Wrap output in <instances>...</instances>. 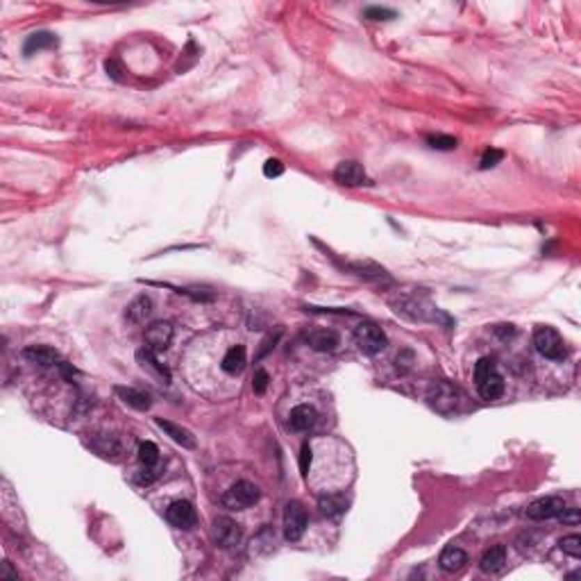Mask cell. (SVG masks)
I'll return each instance as SVG.
<instances>
[{
    "mask_svg": "<svg viewBox=\"0 0 581 581\" xmlns=\"http://www.w3.org/2000/svg\"><path fill=\"white\" fill-rule=\"evenodd\" d=\"M475 384H477V393L481 395V400H498V397L504 393V379L495 368V361L488 357H481L475 363Z\"/></svg>",
    "mask_w": 581,
    "mask_h": 581,
    "instance_id": "cell-1",
    "label": "cell"
},
{
    "mask_svg": "<svg viewBox=\"0 0 581 581\" xmlns=\"http://www.w3.org/2000/svg\"><path fill=\"white\" fill-rule=\"evenodd\" d=\"M427 400L431 404V409H436L438 413L449 415L459 409V404H461V393H459V388L452 384V381H445V379H438V381H431L429 388H427Z\"/></svg>",
    "mask_w": 581,
    "mask_h": 581,
    "instance_id": "cell-2",
    "label": "cell"
},
{
    "mask_svg": "<svg viewBox=\"0 0 581 581\" xmlns=\"http://www.w3.org/2000/svg\"><path fill=\"white\" fill-rule=\"evenodd\" d=\"M259 498H262V491H259L253 481L241 479L237 484H232V486L223 493L221 502H223V507L230 511H244L248 507L257 504Z\"/></svg>",
    "mask_w": 581,
    "mask_h": 581,
    "instance_id": "cell-3",
    "label": "cell"
},
{
    "mask_svg": "<svg viewBox=\"0 0 581 581\" xmlns=\"http://www.w3.org/2000/svg\"><path fill=\"white\" fill-rule=\"evenodd\" d=\"M534 345H536V350H539V354H543L545 359H550V361L566 359V343H563V338L557 329L550 325L536 327Z\"/></svg>",
    "mask_w": 581,
    "mask_h": 581,
    "instance_id": "cell-4",
    "label": "cell"
},
{
    "mask_svg": "<svg viewBox=\"0 0 581 581\" xmlns=\"http://www.w3.org/2000/svg\"><path fill=\"white\" fill-rule=\"evenodd\" d=\"M354 341H357L363 354H379L388 345V338L381 332V327L375 323H368V320L354 329Z\"/></svg>",
    "mask_w": 581,
    "mask_h": 581,
    "instance_id": "cell-5",
    "label": "cell"
},
{
    "mask_svg": "<svg viewBox=\"0 0 581 581\" xmlns=\"http://www.w3.org/2000/svg\"><path fill=\"white\" fill-rule=\"evenodd\" d=\"M307 532V511L298 500H291L284 509V539L298 543Z\"/></svg>",
    "mask_w": 581,
    "mask_h": 581,
    "instance_id": "cell-6",
    "label": "cell"
},
{
    "mask_svg": "<svg viewBox=\"0 0 581 581\" xmlns=\"http://www.w3.org/2000/svg\"><path fill=\"white\" fill-rule=\"evenodd\" d=\"M241 539H244V532H241V525L237 520H232L228 516H221L214 520V541L218 548L232 550L241 543Z\"/></svg>",
    "mask_w": 581,
    "mask_h": 581,
    "instance_id": "cell-7",
    "label": "cell"
},
{
    "mask_svg": "<svg viewBox=\"0 0 581 581\" xmlns=\"http://www.w3.org/2000/svg\"><path fill=\"white\" fill-rule=\"evenodd\" d=\"M173 336H175V329L168 323V320H157L152 323L148 329H145V348H150L154 354H161L168 350V345L173 343Z\"/></svg>",
    "mask_w": 581,
    "mask_h": 581,
    "instance_id": "cell-8",
    "label": "cell"
},
{
    "mask_svg": "<svg viewBox=\"0 0 581 581\" xmlns=\"http://www.w3.org/2000/svg\"><path fill=\"white\" fill-rule=\"evenodd\" d=\"M563 509H566L563 498H541V500H536L527 507L525 516L529 520H536V523H543V520L559 518Z\"/></svg>",
    "mask_w": 581,
    "mask_h": 581,
    "instance_id": "cell-9",
    "label": "cell"
},
{
    "mask_svg": "<svg viewBox=\"0 0 581 581\" xmlns=\"http://www.w3.org/2000/svg\"><path fill=\"white\" fill-rule=\"evenodd\" d=\"M334 180L341 186H363L368 182L366 170H363L361 164L357 161H341L334 170Z\"/></svg>",
    "mask_w": 581,
    "mask_h": 581,
    "instance_id": "cell-10",
    "label": "cell"
},
{
    "mask_svg": "<svg viewBox=\"0 0 581 581\" xmlns=\"http://www.w3.org/2000/svg\"><path fill=\"white\" fill-rule=\"evenodd\" d=\"M166 520L177 529H191L196 525V509L186 500H177L166 509Z\"/></svg>",
    "mask_w": 581,
    "mask_h": 581,
    "instance_id": "cell-11",
    "label": "cell"
},
{
    "mask_svg": "<svg viewBox=\"0 0 581 581\" xmlns=\"http://www.w3.org/2000/svg\"><path fill=\"white\" fill-rule=\"evenodd\" d=\"M305 341L316 352H334L338 343H341V338H338L334 329H311V332L305 334Z\"/></svg>",
    "mask_w": 581,
    "mask_h": 581,
    "instance_id": "cell-12",
    "label": "cell"
},
{
    "mask_svg": "<svg viewBox=\"0 0 581 581\" xmlns=\"http://www.w3.org/2000/svg\"><path fill=\"white\" fill-rule=\"evenodd\" d=\"M89 447L93 449L95 454L100 456H114L118 459L120 452H123V445H120V440L116 436H111V433H91V440H89Z\"/></svg>",
    "mask_w": 581,
    "mask_h": 581,
    "instance_id": "cell-13",
    "label": "cell"
},
{
    "mask_svg": "<svg viewBox=\"0 0 581 581\" xmlns=\"http://www.w3.org/2000/svg\"><path fill=\"white\" fill-rule=\"evenodd\" d=\"M465 563H468V554L461 548H456V545H447L438 557V566L447 575H454V572L463 570Z\"/></svg>",
    "mask_w": 581,
    "mask_h": 581,
    "instance_id": "cell-14",
    "label": "cell"
},
{
    "mask_svg": "<svg viewBox=\"0 0 581 581\" xmlns=\"http://www.w3.org/2000/svg\"><path fill=\"white\" fill-rule=\"evenodd\" d=\"M507 566V548L504 545H493L486 552H484V557L479 561V568L481 572H486V575H498Z\"/></svg>",
    "mask_w": 581,
    "mask_h": 581,
    "instance_id": "cell-15",
    "label": "cell"
},
{
    "mask_svg": "<svg viewBox=\"0 0 581 581\" xmlns=\"http://www.w3.org/2000/svg\"><path fill=\"white\" fill-rule=\"evenodd\" d=\"M246 363H248V354H246L244 345H232V348L225 352L221 368H223V372H228V375L237 377L246 370Z\"/></svg>",
    "mask_w": 581,
    "mask_h": 581,
    "instance_id": "cell-16",
    "label": "cell"
},
{
    "mask_svg": "<svg viewBox=\"0 0 581 581\" xmlns=\"http://www.w3.org/2000/svg\"><path fill=\"white\" fill-rule=\"evenodd\" d=\"M316 420H318V413H316L314 406L298 404L289 415V427L293 431H309L316 424Z\"/></svg>",
    "mask_w": 581,
    "mask_h": 581,
    "instance_id": "cell-17",
    "label": "cell"
},
{
    "mask_svg": "<svg viewBox=\"0 0 581 581\" xmlns=\"http://www.w3.org/2000/svg\"><path fill=\"white\" fill-rule=\"evenodd\" d=\"M354 275H359L361 280H366V282H372V284H391V275H388L384 268L377 266V264H372V262H357V264H352L350 266Z\"/></svg>",
    "mask_w": 581,
    "mask_h": 581,
    "instance_id": "cell-18",
    "label": "cell"
},
{
    "mask_svg": "<svg viewBox=\"0 0 581 581\" xmlns=\"http://www.w3.org/2000/svg\"><path fill=\"white\" fill-rule=\"evenodd\" d=\"M150 311H152V300L145 296V293H141V296H136L127 305L125 320H127V323H132V325H141L143 320L150 316Z\"/></svg>",
    "mask_w": 581,
    "mask_h": 581,
    "instance_id": "cell-19",
    "label": "cell"
},
{
    "mask_svg": "<svg viewBox=\"0 0 581 581\" xmlns=\"http://www.w3.org/2000/svg\"><path fill=\"white\" fill-rule=\"evenodd\" d=\"M318 509H320V514L327 518H338L345 514V509H348V498H345L343 493H327V495L318 500Z\"/></svg>",
    "mask_w": 581,
    "mask_h": 581,
    "instance_id": "cell-20",
    "label": "cell"
},
{
    "mask_svg": "<svg viewBox=\"0 0 581 581\" xmlns=\"http://www.w3.org/2000/svg\"><path fill=\"white\" fill-rule=\"evenodd\" d=\"M157 427L166 431V436H170L177 445L186 447V449H193L196 447L193 433H191L189 429H184V427H180V424L170 422V420H164V418H157Z\"/></svg>",
    "mask_w": 581,
    "mask_h": 581,
    "instance_id": "cell-21",
    "label": "cell"
},
{
    "mask_svg": "<svg viewBox=\"0 0 581 581\" xmlns=\"http://www.w3.org/2000/svg\"><path fill=\"white\" fill-rule=\"evenodd\" d=\"M23 357L32 361V363H39V366L48 368V366H59V354L48 348V345H30V348L23 350Z\"/></svg>",
    "mask_w": 581,
    "mask_h": 581,
    "instance_id": "cell-22",
    "label": "cell"
},
{
    "mask_svg": "<svg viewBox=\"0 0 581 581\" xmlns=\"http://www.w3.org/2000/svg\"><path fill=\"white\" fill-rule=\"evenodd\" d=\"M136 361L141 363V368H148L150 372H154L159 379H164L168 384L170 381V370L164 366V363L157 359V354H154L150 348H143V350H138L136 352Z\"/></svg>",
    "mask_w": 581,
    "mask_h": 581,
    "instance_id": "cell-23",
    "label": "cell"
},
{
    "mask_svg": "<svg viewBox=\"0 0 581 581\" xmlns=\"http://www.w3.org/2000/svg\"><path fill=\"white\" fill-rule=\"evenodd\" d=\"M118 397L123 400L127 406H132L136 411H148L150 409V395L143 391H136V388H127V386H116Z\"/></svg>",
    "mask_w": 581,
    "mask_h": 581,
    "instance_id": "cell-24",
    "label": "cell"
},
{
    "mask_svg": "<svg viewBox=\"0 0 581 581\" xmlns=\"http://www.w3.org/2000/svg\"><path fill=\"white\" fill-rule=\"evenodd\" d=\"M57 46V37L53 32H34L30 34L28 39H25V46H23V55H34L39 53V50H46V48H55Z\"/></svg>",
    "mask_w": 581,
    "mask_h": 581,
    "instance_id": "cell-25",
    "label": "cell"
},
{
    "mask_svg": "<svg viewBox=\"0 0 581 581\" xmlns=\"http://www.w3.org/2000/svg\"><path fill=\"white\" fill-rule=\"evenodd\" d=\"M138 461L145 468H154L159 461V447L150 443V440H143L141 445H138Z\"/></svg>",
    "mask_w": 581,
    "mask_h": 581,
    "instance_id": "cell-26",
    "label": "cell"
},
{
    "mask_svg": "<svg viewBox=\"0 0 581 581\" xmlns=\"http://www.w3.org/2000/svg\"><path fill=\"white\" fill-rule=\"evenodd\" d=\"M559 548L563 554H568L572 559H579L581 557V536L579 534H570L566 539L559 541Z\"/></svg>",
    "mask_w": 581,
    "mask_h": 581,
    "instance_id": "cell-27",
    "label": "cell"
},
{
    "mask_svg": "<svg viewBox=\"0 0 581 581\" xmlns=\"http://www.w3.org/2000/svg\"><path fill=\"white\" fill-rule=\"evenodd\" d=\"M427 143H429V148L433 150H454L456 148V138L454 136H447V134H436V136H429L427 138Z\"/></svg>",
    "mask_w": 581,
    "mask_h": 581,
    "instance_id": "cell-28",
    "label": "cell"
},
{
    "mask_svg": "<svg viewBox=\"0 0 581 581\" xmlns=\"http://www.w3.org/2000/svg\"><path fill=\"white\" fill-rule=\"evenodd\" d=\"M363 16L370 19V21H391V19H395V12L388 10V7L372 5V7H366V10H363Z\"/></svg>",
    "mask_w": 581,
    "mask_h": 581,
    "instance_id": "cell-29",
    "label": "cell"
},
{
    "mask_svg": "<svg viewBox=\"0 0 581 581\" xmlns=\"http://www.w3.org/2000/svg\"><path fill=\"white\" fill-rule=\"evenodd\" d=\"M502 159H504V152L498 150V148H491V150L484 152V157H481V161H479V168H481V170L495 168Z\"/></svg>",
    "mask_w": 581,
    "mask_h": 581,
    "instance_id": "cell-30",
    "label": "cell"
},
{
    "mask_svg": "<svg viewBox=\"0 0 581 581\" xmlns=\"http://www.w3.org/2000/svg\"><path fill=\"white\" fill-rule=\"evenodd\" d=\"M268 384H271V375H268V372H266L264 368H259V370L255 372V377H253V391H255L257 395H264L266 388H268Z\"/></svg>",
    "mask_w": 581,
    "mask_h": 581,
    "instance_id": "cell-31",
    "label": "cell"
},
{
    "mask_svg": "<svg viewBox=\"0 0 581 581\" xmlns=\"http://www.w3.org/2000/svg\"><path fill=\"white\" fill-rule=\"evenodd\" d=\"M311 461H314V449H311L309 443H305V445H302V449H300V470H302V477H309Z\"/></svg>",
    "mask_w": 581,
    "mask_h": 581,
    "instance_id": "cell-32",
    "label": "cell"
},
{
    "mask_svg": "<svg viewBox=\"0 0 581 581\" xmlns=\"http://www.w3.org/2000/svg\"><path fill=\"white\" fill-rule=\"evenodd\" d=\"M284 173V164L280 159H268L264 164V175L266 177H280Z\"/></svg>",
    "mask_w": 581,
    "mask_h": 581,
    "instance_id": "cell-33",
    "label": "cell"
},
{
    "mask_svg": "<svg viewBox=\"0 0 581 581\" xmlns=\"http://www.w3.org/2000/svg\"><path fill=\"white\" fill-rule=\"evenodd\" d=\"M397 368H400L402 372H406V370H411V366H413V361H415V357H413V352L411 350H402L400 354H397Z\"/></svg>",
    "mask_w": 581,
    "mask_h": 581,
    "instance_id": "cell-34",
    "label": "cell"
},
{
    "mask_svg": "<svg viewBox=\"0 0 581 581\" xmlns=\"http://www.w3.org/2000/svg\"><path fill=\"white\" fill-rule=\"evenodd\" d=\"M559 520L563 525H577L579 520H581V516H579V509H563L561 511V516H559Z\"/></svg>",
    "mask_w": 581,
    "mask_h": 581,
    "instance_id": "cell-35",
    "label": "cell"
},
{
    "mask_svg": "<svg viewBox=\"0 0 581 581\" xmlns=\"http://www.w3.org/2000/svg\"><path fill=\"white\" fill-rule=\"evenodd\" d=\"M136 479H138V484H145V486H150V484L157 479V470H154V468H145L143 465V470L138 472Z\"/></svg>",
    "mask_w": 581,
    "mask_h": 581,
    "instance_id": "cell-36",
    "label": "cell"
},
{
    "mask_svg": "<svg viewBox=\"0 0 581 581\" xmlns=\"http://www.w3.org/2000/svg\"><path fill=\"white\" fill-rule=\"evenodd\" d=\"M277 338H280V332H277L275 336H271V338H266V341H264V348H262V352H259V359H262V357H266V354H268V352H271V350L275 348Z\"/></svg>",
    "mask_w": 581,
    "mask_h": 581,
    "instance_id": "cell-37",
    "label": "cell"
},
{
    "mask_svg": "<svg viewBox=\"0 0 581 581\" xmlns=\"http://www.w3.org/2000/svg\"><path fill=\"white\" fill-rule=\"evenodd\" d=\"M498 334H500L502 338H509V336L516 334V329H514V325H500V327H498Z\"/></svg>",
    "mask_w": 581,
    "mask_h": 581,
    "instance_id": "cell-38",
    "label": "cell"
},
{
    "mask_svg": "<svg viewBox=\"0 0 581 581\" xmlns=\"http://www.w3.org/2000/svg\"><path fill=\"white\" fill-rule=\"evenodd\" d=\"M3 577H12V579H19V572H14L10 568V563H3Z\"/></svg>",
    "mask_w": 581,
    "mask_h": 581,
    "instance_id": "cell-39",
    "label": "cell"
}]
</instances>
